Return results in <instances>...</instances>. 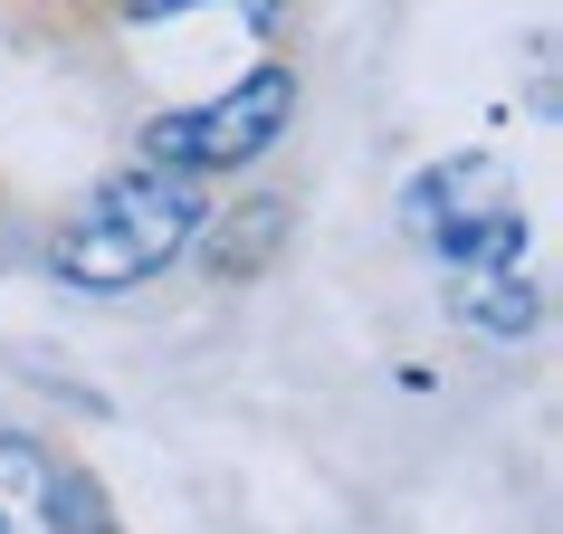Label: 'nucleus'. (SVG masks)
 <instances>
[{"label":"nucleus","mask_w":563,"mask_h":534,"mask_svg":"<svg viewBox=\"0 0 563 534\" xmlns=\"http://www.w3.org/2000/svg\"><path fill=\"white\" fill-rule=\"evenodd\" d=\"M420 248H440L449 258V305L468 315L477 334H516L534 325V287H526V210H516V181L487 163V153H459L440 173L411 181V201H401Z\"/></svg>","instance_id":"nucleus-1"},{"label":"nucleus","mask_w":563,"mask_h":534,"mask_svg":"<svg viewBox=\"0 0 563 534\" xmlns=\"http://www.w3.org/2000/svg\"><path fill=\"white\" fill-rule=\"evenodd\" d=\"M191 230H201V191H191V173L144 163V173L96 181L87 210L58 230L48 267H58V287H77V297H124V287L163 277V267L191 248Z\"/></svg>","instance_id":"nucleus-2"},{"label":"nucleus","mask_w":563,"mask_h":534,"mask_svg":"<svg viewBox=\"0 0 563 534\" xmlns=\"http://www.w3.org/2000/svg\"><path fill=\"white\" fill-rule=\"evenodd\" d=\"M297 115V77L287 67H258V77H239L230 96H210V105H181L144 134V153L163 173H230V163H258L277 134Z\"/></svg>","instance_id":"nucleus-3"},{"label":"nucleus","mask_w":563,"mask_h":534,"mask_svg":"<svg viewBox=\"0 0 563 534\" xmlns=\"http://www.w3.org/2000/svg\"><path fill=\"white\" fill-rule=\"evenodd\" d=\"M48 487L58 458L38 440H0V534H48Z\"/></svg>","instance_id":"nucleus-4"},{"label":"nucleus","mask_w":563,"mask_h":534,"mask_svg":"<svg viewBox=\"0 0 563 534\" xmlns=\"http://www.w3.org/2000/svg\"><path fill=\"white\" fill-rule=\"evenodd\" d=\"M48 534H115L106 497H96L77 468H58V487H48Z\"/></svg>","instance_id":"nucleus-5"},{"label":"nucleus","mask_w":563,"mask_h":534,"mask_svg":"<svg viewBox=\"0 0 563 534\" xmlns=\"http://www.w3.org/2000/svg\"><path fill=\"white\" fill-rule=\"evenodd\" d=\"M277 230H287V210H277V201H258L249 220H239V238H220V248H210V267H220V277H249V267H258V248H267Z\"/></svg>","instance_id":"nucleus-6"},{"label":"nucleus","mask_w":563,"mask_h":534,"mask_svg":"<svg viewBox=\"0 0 563 534\" xmlns=\"http://www.w3.org/2000/svg\"><path fill=\"white\" fill-rule=\"evenodd\" d=\"M173 10H201V0H134V20H173ZM239 20H249V30H277V10H287V0H230Z\"/></svg>","instance_id":"nucleus-7"}]
</instances>
